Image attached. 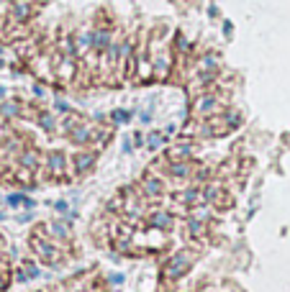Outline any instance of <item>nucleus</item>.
Here are the masks:
<instances>
[{
	"instance_id": "nucleus-1",
	"label": "nucleus",
	"mask_w": 290,
	"mask_h": 292,
	"mask_svg": "<svg viewBox=\"0 0 290 292\" xmlns=\"http://www.w3.org/2000/svg\"><path fill=\"white\" fill-rule=\"evenodd\" d=\"M11 16H13L16 24H24V21H29L31 18V0H13Z\"/></svg>"
},
{
	"instance_id": "nucleus-2",
	"label": "nucleus",
	"mask_w": 290,
	"mask_h": 292,
	"mask_svg": "<svg viewBox=\"0 0 290 292\" xmlns=\"http://www.w3.org/2000/svg\"><path fill=\"white\" fill-rule=\"evenodd\" d=\"M188 264H190L188 254H175V256L167 261V274H170V277H180L183 272H188Z\"/></svg>"
},
{
	"instance_id": "nucleus-3",
	"label": "nucleus",
	"mask_w": 290,
	"mask_h": 292,
	"mask_svg": "<svg viewBox=\"0 0 290 292\" xmlns=\"http://www.w3.org/2000/svg\"><path fill=\"white\" fill-rule=\"evenodd\" d=\"M149 223H152L157 231H167V228H172V215H170L167 210H154L152 218H149Z\"/></svg>"
},
{
	"instance_id": "nucleus-4",
	"label": "nucleus",
	"mask_w": 290,
	"mask_h": 292,
	"mask_svg": "<svg viewBox=\"0 0 290 292\" xmlns=\"http://www.w3.org/2000/svg\"><path fill=\"white\" fill-rule=\"evenodd\" d=\"M152 67H154V75L157 77H167V72H170V54L167 52H160V54H154V62H152Z\"/></svg>"
},
{
	"instance_id": "nucleus-5",
	"label": "nucleus",
	"mask_w": 290,
	"mask_h": 292,
	"mask_svg": "<svg viewBox=\"0 0 290 292\" xmlns=\"http://www.w3.org/2000/svg\"><path fill=\"white\" fill-rule=\"evenodd\" d=\"M190 174H193V169H190V164L185 159H177V162L170 164V177H175V179H185Z\"/></svg>"
},
{
	"instance_id": "nucleus-6",
	"label": "nucleus",
	"mask_w": 290,
	"mask_h": 292,
	"mask_svg": "<svg viewBox=\"0 0 290 292\" xmlns=\"http://www.w3.org/2000/svg\"><path fill=\"white\" fill-rule=\"evenodd\" d=\"M108 44H110V34L105 29H95L93 31V49L95 52H105Z\"/></svg>"
},
{
	"instance_id": "nucleus-7",
	"label": "nucleus",
	"mask_w": 290,
	"mask_h": 292,
	"mask_svg": "<svg viewBox=\"0 0 290 292\" xmlns=\"http://www.w3.org/2000/svg\"><path fill=\"white\" fill-rule=\"evenodd\" d=\"M90 49H93V34L90 31H80L77 34V49H75V54H85Z\"/></svg>"
},
{
	"instance_id": "nucleus-8",
	"label": "nucleus",
	"mask_w": 290,
	"mask_h": 292,
	"mask_svg": "<svg viewBox=\"0 0 290 292\" xmlns=\"http://www.w3.org/2000/svg\"><path fill=\"white\" fill-rule=\"evenodd\" d=\"M34 246H36V251H39V256H44L47 261H57V249L52 243H44V241H34Z\"/></svg>"
},
{
	"instance_id": "nucleus-9",
	"label": "nucleus",
	"mask_w": 290,
	"mask_h": 292,
	"mask_svg": "<svg viewBox=\"0 0 290 292\" xmlns=\"http://www.w3.org/2000/svg\"><path fill=\"white\" fill-rule=\"evenodd\" d=\"M213 108H216V98H213V95H203V98L195 103V110H198V113H213Z\"/></svg>"
},
{
	"instance_id": "nucleus-10",
	"label": "nucleus",
	"mask_w": 290,
	"mask_h": 292,
	"mask_svg": "<svg viewBox=\"0 0 290 292\" xmlns=\"http://www.w3.org/2000/svg\"><path fill=\"white\" fill-rule=\"evenodd\" d=\"M72 72H75V67H72V57H64V59H62V64H59V77L70 80V77H72Z\"/></svg>"
},
{
	"instance_id": "nucleus-11",
	"label": "nucleus",
	"mask_w": 290,
	"mask_h": 292,
	"mask_svg": "<svg viewBox=\"0 0 290 292\" xmlns=\"http://www.w3.org/2000/svg\"><path fill=\"white\" fill-rule=\"evenodd\" d=\"M144 190L149 195H160L162 192V182H160V179H154V177H147L144 179Z\"/></svg>"
},
{
	"instance_id": "nucleus-12",
	"label": "nucleus",
	"mask_w": 290,
	"mask_h": 292,
	"mask_svg": "<svg viewBox=\"0 0 290 292\" xmlns=\"http://www.w3.org/2000/svg\"><path fill=\"white\" fill-rule=\"evenodd\" d=\"M72 139H75L77 144L87 141V139H90V128H87V126H77V128H72Z\"/></svg>"
},
{
	"instance_id": "nucleus-13",
	"label": "nucleus",
	"mask_w": 290,
	"mask_h": 292,
	"mask_svg": "<svg viewBox=\"0 0 290 292\" xmlns=\"http://www.w3.org/2000/svg\"><path fill=\"white\" fill-rule=\"evenodd\" d=\"M49 164H52L54 172H62V169H64V154H59V151L49 154Z\"/></svg>"
},
{
	"instance_id": "nucleus-14",
	"label": "nucleus",
	"mask_w": 290,
	"mask_h": 292,
	"mask_svg": "<svg viewBox=\"0 0 290 292\" xmlns=\"http://www.w3.org/2000/svg\"><path fill=\"white\" fill-rule=\"evenodd\" d=\"M93 162H95V154H80V156H77V169L90 167Z\"/></svg>"
},
{
	"instance_id": "nucleus-15",
	"label": "nucleus",
	"mask_w": 290,
	"mask_h": 292,
	"mask_svg": "<svg viewBox=\"0 0 290 292\" xmlns=\"http://www.w3.org/2000/svg\"><path fill=\"white\" fill-rule=\"evenodd\" d=\"M16 113H18V105H13V103H6V105H0V116L11 118V116H16Z\"/></svg>"
},
{
	"instance_id": "nucleus-16",
	"label": "nucleus",
	"mask_w": 290,
	"mask_h": 292,
	"mask_svg": "<svg viewBox=\"0 0 290 292\" xmlns=\"http://www.w3.org/2000/svg\"><path fill=\"white\" fill-rule=\"evenodd\" d=\"M188 228H190L193 236H200V233H203V223L195 220V218H190V220H188Z\"/></svg>"
},
{
	"instance_id": "nucleus-17",
	"label": "nucleus",
	"mask_w": 290,
	"mask_h": 292,
	"mask_svg": "<svg viewBox=\"0 0 290 292\" xmlns=\"http://www.w3.org/2000/svg\"><path fill=\"white\" fill-rule=\"evenodd\" d=\"M183 156H190V146H175V151H172V162L183 159Z\"/></svg>"
},
{
	"instance_id": "nucleus-18",
	"label": "nucleus",
	"mask_w": 290,
	"mask_h": 292,
	"mask_svg": "<svg viewBox=\"0 0 290 292\" xmlns=\"http://www.w3.org/2000/svg\"><path fill=\"white\" fill-rule=\"evenodd\" d=\"M21 162H24V167H36L39 159H36V154H34V151H26L24 156H21Z\"/></svg>"
},
{
	"instance_id": "nucleus-19",
	"label": "nucleus",
	"mask_w": 290,
	"mask_h": 292,
	"mask_svg": "<svg viewBox=\"0 0 290 292\" xmlns=\"http://www.w3.org/2000/svg\"><path fill=\"white\" fill-rule=\"evenodd\" d=\"M160 144H162V136H160V133H152V136L147 139V146H149V149H157Z\"/></svg>"
},
{
	"instance_id": "nucleus-20",
	"label": "nucleus",
	"mask_w": 290,
	"mask_h": 292,
	"mask_svg": "<svg viewBox=\"0 0 290 292\" xmlns=\"http://www.w3.org/2000/svg\"><path fill=\"white\" fill-rule=\"evenodd\" d=\"M198 197H200V195H198L195 190H188V192H183V195H180V200H185V203H195Z\"/></svg>"
},
{
	"instance_id": "nucleus-21",
	"label": "nucleus",
	"mask_w": 290,
	"mask_h": 292,
	"mask_svg": "<svg viewBox=\"0 0 290 292\" xmlns=\"http://www.w3.org/2000/svg\"><path fill=\"white\" fill-rule=\"evenodd\" d=\"M39 123H41L44 128H49V131H52V126H54V118L47 113V116H41V118H39Z\"/></svg>"
},
{
	"instance_id": "nucleus-22",
	"label": "nucleus",
	"mask_w": 290,
	"mask_h": 292,
	"mask_svg": "<svg viewBox=\"0 0 290 292\" xmlns=\"http://www.w3.org/2000/svg\"><path fill=\"white\" fill-rule=\"evenodd\" d=\"M131 116L126 113V110H116V113H113V121H118V123H123V121H128Z\"/></svg>"
},
{
	"instance_id": "nucleus-23",
	"label": "nucleus",
	"mask_w": 290,
	"mask_h": 292,
	"mask_svg": "<svg viewBox=\"0 0 290 292\" xmlns=\"http://www.w3.org/2000/svg\"><path fill=\"white\" fill-rule=\"evenodd\" d=\"M52 228H54V233H57V236H67V226H62V223H54Z\"/></svg>"
},
{
	"instance_id": "nucleus-24",
	"label": "nucleus",
	"mask_w": 290,
	"mask_h": 292,
	"mask_svg": "<svg viewBox=\"0 0 290 292\" xmlns=\"http://www.w3.org/2000/svg\"><path fill=\"white\" fill-rule=\"evenodd\" d=\"M57 110H59V113H67V110H70V105H67L64 100H57Z\"/></svg>"
},
{
	"instance_id": "nucleus-25",
	"label": "nucleus",
	"mask_w": 290,
	"mask_h": 292,
	"mask_svg": "<svg viewBox=\"0 0 290 292\" xmlns=\"http://www.w3.org/2000/svg\"><path fill=\"white\" fill-rule=\"evenodd\" d=\"M6 98V87H0V100H3Z\"/></svg>"
}]
</instances>
